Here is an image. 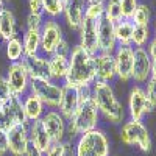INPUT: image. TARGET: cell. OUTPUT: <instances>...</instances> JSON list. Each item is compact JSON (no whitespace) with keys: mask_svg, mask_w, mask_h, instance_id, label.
<instances>
[{"mask_svg":"<svg viewBox=\"0 0 156 156\" xmlns=\"http://www.w3.org/2000/svg\"><path fill=\"white\" fill-rule=\"evenodd\" d=\"M92 100L100 111V115L112 125H122L126 120V109L117 98L111 83L94 81L92 83Z\"/></svg>","mask_w":156,"mask_h":156,"instance_id":"obj_1","label":"cell"},{"mask_svg":"<svg viewBox=\"0 0 156 156\" xmlns=\"http://www.w3.org/2000/svg\"><path fill=\"white\" fill-rule=\"evenodd\" d=\"M95 81V66H94V55L80 47L73 45L69 55V70L64 80V86L70 87H81L89 86Z\"/></svg>","mask_w":156,"mask_h":156,"instance_id":"obj_2","label":"cell"},{"mask_svg":"<svg viewBox=\"0 0 156 156\" xmlns=\"http://www.w3.org/2000/svg\"><path fill=\"white\" fill-rule=\"evenodd\" d=\"M100 120H101L100 111L92 98L80 103L76 112L72 115V119L67 120V139L75 140L80 134L98 128Z\"/></svg>","mask_w":156,"mask_h":156,"instance_id":"obj_3","label":"cell"},{"mask_svg":"<svg viewBox=\"0 0 156 156\" xmlns=\"http://www.w3.org/2000/svg\"><path fill=\"white\" fill-rule=\"evenodd\" d=\"M75 156H111V142L100 126L75 139Z\"/></svg>","mask_w":156,"mask_h":156,"instance_id":"obj_4","label":"cell"},{"mask_svg":"<svg viewBox=\"0 0 156 156\" xmlns=\"http://www.w3.org/2000/svg\"><path fill=\"white\" fill-rule=\"evenodd\" d=\"M120 140L125 145L137 147L140 151L150 153L151 151V136L144 122L137 120H125L120 128Z\"/></svg>","mask_w":156,"mask_h":156,"instance_id":"obj_5","label":"cell"},{"mask_svg":"<svg viewBox=\"0 0 156 156\" xmlns=\"http://www.w3.org/2000/svg\"><path fill=\"white\" fill-rule=\"evenodd\" d=\"M30 92L41 98L47 109H58L62 95V83L53 80H31Z\"/></svg>","mask_w":156,"mask_h":156,"instance_id":"obj_6","label":"cell"},{"mask_svg":"<svg viewBox=\"0 0 156 156\" xmlns=\"http://www.w3.org/2000/svg\"><path fill=\"white\" fill-rule=\"evenodd\" d=\"M153 111H154V108L150 105L148 100H147L144 86L134 84L131 87V90H129V94H128V108H126L128 119L142 122L144 117L151 114Z\"/></svg>","mask_w":156,"mask_h":156,"instance_id":"obj_7","label":"cell"},{"mask_svg":"<svg viewBox=\"0 0 156 156\" xmlns=\"http://www.w3.org/2000/svg\"><path fill=\"white\" fill-rule=\"evenodd\" d=\"M5 78H6V83H8L9 89H11L12 95L23 97L30 90L31 78L28 75V70H27V67H25L23 61L9 62Z\"/></svg>","mask_w":156,"mask_h":156,"instance_id":"obj_8","label":"cell"},{"mask_svg":"<svg viewBox=\"0 0 156 156\" xmlns=\"http://www.w3.org/2000/svg\"><path fill=\"white\" fill-rule=\"evenodd\" d=\"M64 39V31L58 19H45L41 28V53L45 56L53 55L56 45Z\"/></svg>","mask_w":156,"mask_h":156,"instance_id":"obj_9","label":"cell"},{"mask_svg":"<svg viewBox=\"0 0 156 156\" xmlns=\"http://www.w3.org/2000/svg\"><path fill=\"white\" fill-rule=\"evenodd\" d=\"M8 139V153L12 156H25L30 148V136L28 125H12L6 129Z\"/></svg>","mask_w":156,"mask_h":156,"instance_id":"obj_10","label":"cell"},{"mask_svg":"<svg viewBox=\"0 0 156 156\" xmlns=\"http://www.w3.org/2000/svg\"><path fill=\"white\" fill-rule=\"evenodd\" d=\"M115 61V75L117 80L123 83L131 81L133 76V62H134V48L131 45H117L114 51Z\"/></svg>","mask_w":156,"mask_h":156,"instance_id":"obj_11","label":"cell"},{"mask_svg":"<svg viewBox=\"0 0 156 156\" xmlns=\"http://www.w3.org/2000/svg\"><path fill=\"white\" fill-rule=\"evenodd\" d=\"M41 120L51 142H62L67 137V120L58 109H47Z\"/></svg>","mask_w":156,"mask_h":156,"instance_id":"obj_12","label":"cell"},{"mask_svg":"<svg viewBox=\"0 0 156 156\" xmlns=\"http://www.w3.org/2000/svg\"><path fill=\"white\" fill-rule=\"evenodd\" d=\"M98 22L84 17L78 28V45L90 55L98 53Z\"/></svg>","mask_w":156,"mask_h":156,"instance_id":"obj_13","label":"cell"},{"mask_svg":"<svg viewBox=\"0 0 156 156\" xmlns=\"http://www.w3.org/2000/svg\"><path fill=\"white\" fill-rule=\"evenodd\" d=\"M134 48V47H133ZM150 69H151V58L145 47L134 48V62H133V76L131 81L142 86L145 84L150 78Z\"/></svg>","mask_w":156,"mask_h":156,"instance_id":"obj_14","label":"cell"},{"mask_svg":"<svg viewBox=\"0 0 156 156\" xmlns=\"http://www.w3.org/2000/svg\"><path fill=\"white\" fill-rule=\"evenodd\" d=\"M94 66H95V80L97 81H105L112 83L117 75H115V61L112 53H105L98 51L94 55Z\"/></svg>","mask_w":156,"mask_h":156,"instance_id":"obj_15","label":"cell"},{"mask_svg":"<svg viewBox=\"0 0 156 156\" xmlns=\"http://www.w3.org/2000/svg\"><path fill=\"white\" fill-rule=\"evenodd\" d=\"M86 6H87L86 0H64L62 17L70 30L78 31V28H80V25L84 19Z\"/></svg>","mask_w":156,"mask_h":156,"instance_id":"obj_16","label":"cell"},{"mask_svg":"<svg viewBox=\"0 0 156 156\" xmlns=\"http://www.w3.org/2000/svg\"><path fill=\"white\" fill-rule=\"evenodd\" d=\"M115 48H117V39H115L114 22L103 17L98 22V51L114 53Z\"/></svg>","mask_w":156,"mask_h":156,"instance_id":"obj_17","label":"cell"},{"mask_svg":"<svg viewBox=\"0 0 156 156\" xmlns=\"http://www.w3.org/2000/svg\"><path fill=\"white\" fill-rule=\"evenodd\" d=\"M22 61L25 64V67H27L31 80H51L48 56H45L42 53H37L34 56L23 58Z\"/></svg>","mask_w":156,"mask_h":156,"instance_id":"obj_18","label":"cell"},{"mask_svg":"<svg viewBox=\"0 0 156 156\" xmlns=\"http://www.w3.org/2000/svg\"><path fill=\"white\" fill-rule=\"evenodd\" d=\"M28 136H30V145L39 150L41 153H45L51 145V139L47 134L41 119L28 123Z\"/></svg>","mask_w":156,"mask_h":156,"instance_id":"obj_19","label":"cell"},{"mask_svg":"<svg viewBox=\"0 0 156 156\" xmlns=\"http://www.w3.org/2000/svg\"><path fill=\"white\" fill-rule=\"evenodd\" d=\"M22 106H23V112H25V117H27L28 123L42 119V115L47 111V106L42 103V100L36 97L34 94H31L30 90L22 97Z\"/></svg>","mask_w":156,"mask_h":156,"instance_id":"obj_20","label":"cell"},{"mask_svg":"<svg viewBox=\"0 0 156 156\" xmlns=\"http://www.w3.org/2000/svg\"><path fill=\"white\" fill-rule=\"evenodd\" d=\"M78 106H80V100H78L76 89L62 84V95H61L58 111L64 115V119L69 120V119H72V115L76 112Z\"/></svg>","mask_w":156,"mask_h":156,"instance_id":"obj_21","label":"cell"},{"mask_svg":"<svg viewBox=\"0 0 156 156\" xmlns=\"http://www.w3.org/2000/svg\"><path fill=\"white\" fill-rule=\"evenodd\" d=\"M3 109H5V115H6V119H8L11 126L17 125V123L28 125V120H27V117H25L23 106H22V97L11 95V98L3 103Z\"/></svg>","mask_w":156,"mask_h":156,"instance_id":"obj_22","label":"cell"},{"mask_svg":"<svg viewBox=\"0 0 156 156\" xmlns=\"http://www.w3.org/2000/svg\"><path fill=\"white\" fill-rule=\"evenodd\" d=\"M19 36L17 34V20L16 16L9 8H3L0 12V41H9V39Z\"/></svg>","mask_w":156,"mask_h":156,"instance_id":"obj_23","label":"cell"},{"mask_svg":"<svg viewBox=\"0 0 156 156\" xmlns=\"http://www.w3.org/2000/svg\"><path fill=\"white\" fill-rule=\"evenodd\" d=\"M48 64H50L51 80L58 81V83H64L67 70H69V58L58 56V55H50L48 56Z\"/></svg>","mask_w":156,"mask_h":156,"instance_id":"obj_24","label":"cell"},{"mask_svg":"<svg viewBox=\"0 0 156 156\" xmlns=\"http://www.w3.org/2000/svg\"><path fill=\"white\" fill-rule=\"evenodd\" d=\"M23 55L25 58L41 53V31L39 30H25L22 34Z\"/></svg>","mask_w":156,"mask_h":156,"instance_id":"obj_25","label":"cell"},{"mask_svg":"<svg viewBox=\"0 0 156 156\" xmlns=\"http://www.w3.org/2000/svg\"><path fill=\"white\" fill-rule=\"evenodd\" d=\"M117 45H131V37L134 31V23L131 19H120L114 23Z\"/></svg>","mask_w":156,"mask_h":156,"instance_id":"obj_26","label":"cell"},{"mask_svg":"<svg viewBox=\"0 0 156 156\" xmlns=\"http://www.w3.org/2000/svg\"><path fill=\"white\" fill-rule=\"evenodd\" d=\"M3 48H5L6 59L9 62H17V61H22L25 58L22 37H19V36L9 39V41H6V42H3Z\"/></svg>","mask_w":156,"mask_h":156,"instance_id":"obj_27","label":"cell"},{"mask_svg":"<svg viewBox=\"0 0 156 156\" xmlns=\"http://www.w3.org/2000/svg\"><path fill=\"white\" fill-rule=\"evenodd\" d=\"M151 37H153L151 27H136L134 25V31H133V37H131V47H134V48L147 47V44L150 42Z\"/></svg>","mask_w":156,"mask_h":156,"instance_id":"obj_28","label":"cell"},{"mask_svg":"<svg viewBox=\"0 0 156 156\" xmlns=\"http://www.w3.org/2000/svg\"><path fill=\"white\" fill-rule=\"evenodd\" d=\"M131 20H133V23L136 25V27H150V23H151V9H150V6L147 3H139Z\"/></svg>","mask_w":156,"mask_h":156,"instance_id":"obj_29","label":"cell"},{"mask_svg":"<svg viewBox=\"0 0 156 156\" xmlns=\"http://www.w3.org/2000/svg\"><path fill=\"white\" fill-rule=\"evenodd\" d=\"M42 12L48 19H58L62 16L64 0H41Z\"/></svg>","mask_w":156,"mask_h":156,"instance_id":"obj_30","label":"cell"},{"mask_svg":"<svg viewBox=\"0 0 156 156\" xmlns=\"http://www.w3.org/2000/svg\"><path fill=\"white\" fill-rule=\"evenodd\" d=\"M105 17L109 19L114 23L122 19L120 0H106V3H105Z\"/></svg>","mask_w":156,"mask_h":156,"instance_id":"obj_31","label":"cell"},{"mask_svg":"<svg viewBox=\"0 0 156 156\" xmlns=\"http://www.w3.org/2000/svg\"><path fill=\"white\" fill-rule=\"evenodd\" d=\"M84 17L90 20H100L105 17V5H97V3H87L86 11H84Z\"/></svg>","mask_w":156,"mask_h":156,"instance_id":"obj_32","label":"cell"},{"mask_svg":"<svg viewBox=\"0 0 156 156\" xmlns=\"http://www.w3.org/2000/svg\"><path fill=\"white\" fill-rule=\"evenodd\" d=\"M44 20H45L44 14H33V12H28L27 19H25V30H39L41 31Z\"/></svg>","mask_w":156,"mask_h":156,"instance_id":"obj_33","label":"cell"},{"mask_svg":"<svg viewBox=\"0 0 156 156\" xmlns=\"http://www.w3.org/2000/svg\"><path fill=\"white\" fill-rule=\"evenodd\" d=\"M137 5H139V0H120L122 19H133Z\"/></svg>","mask_w":156,"mask_h":156,"instance_id":"obj_34","label":"cell"},{"mask_svg":"<svg viewBox=\"0 0 156 156\" xmlns=\"http://www.w3.org/2000/svg\"><path fill=\"white\" fill-rule=\"evenodd\" d=\"M144 90H145L148 103L153 108H156V80L154 78H148L145 86H144Z\"/></svg>","mask_w":156,"mask_h":156,"instance_id":"obj_35","label":"cell"},{"mask_svg":"<svg viewBox=\"0 0 156 156\" xmlns=\"http://www.w3.org/2000/svg\"><path fill=\"white\" fill-rule=\"evenodd\" d=\"M11 89L6 83V78L3 75H0V103H5L11 98Z\"/></svg>","mask_w":156,"mask_h":156,"instance_id":"obj_36","label":"cell"},{"mask_svg":"<svg viewBox=\"0 0 156 156\" xmlns=\"http://www.w3.org/2000/svg\"><path fill=\"white\" fill-rule=\"evenodd\" d=\"M70 51H72V47H70V44H69V41L66 37L62 39V41L56 45V48H55V51H53V55H58V56H66V58H69V55H70Z\"/></svg>","mask_w":156,"mask_h":156,"instance_id":"obj_37","label":"cell"},{"mask_svg":"<svg viewBox=\"0 0 156 156\" xmlns=\"http://www.w3.org/2000/svg\"><path fill=\"white\" fill-rule=\"evenodd\" d=\"M75 89H76V94H78V100H80V103L87 101V100L92 98V84L81 86V87H75Z\"/></svg>","mask_w":156,"mask_h":156,"instance_id":"obj_38","label":"cell"},{"mask_svg":"<svg viewBox=\"0 0 156 156\" xmlns=\"http://www.w3.org/2000/svg\"><path fill=\"white\" fill-rule=\"evenodd\" d=\"M61 145H62L64 156H75V140L66 137V139L61 142Z\"/></svg>","mask_w":156,"mask_h":156,"instance_id":"obj_39","label":"cell"},{"mask_svg":"<svg viewBox=\"0 0 156 156\" xmlns=\"http://www.w3.org/2000/svg\"><path fill=\"white\" fill-rule=\"evenodd\" d=\"M44 156H64L61 142H51V145H50L48 150L44 153Z\"/></svg>","mask_w":156,"mask_h":156,"instance_id":"obj_40","label":"cell"},{"mask_svg":"<svg viewBox=\"0 0 156 156\" xmlns=\"http://www.w3.org/2000/svg\"><path fill=\"white\" fill-rule=\"evenodd\" d=\"M27 3H28V12H33V14H44L41 0H27Z\"/></svg>","mask_w":156,"mask_h":156,"instance_id":"obj_41","label":"cell"},{"mask_svg":"<svg viewBox=\"0 0 156 156\" xmlns=\"http://www.w3.org/2000/svg\"><path fill=\"white\" fill-rule=\"evenodd\" d=\"M8 154V139H6V131L0 129V156Z\"/></svg>","mask_w":156,"mask_h":156,"instance_id":"obj_42","label":"cell"},{"mask_svg":"<svg viewBox=\"0 0 156 156\" xmlns=\"http://www.w3.org/2000/svg\"><path fill=\"white\" fill-rule=\"evenodd\" d=\"M9 122L6 119V115H5V109H3V103H0V129H6L9 128Z\"/></svg>","mask_w":156,"mask_h":156,"instance_id":"obj_43","label":"cell"},{"mask_svg":"<svg viewBox=\"0 0 156 156\" xmlns=\"http://www.w3.org/2000/svg\"><path fill=\"white\" fill-rule=\"evenodd\" d=\"M147 51H148V55H150V58L151 59H156V36H153L151 39H150V42L147 44Z\"/></svg>","mask_w":156,"mask_h":156,"instance_id":"obj_44","label":"cell"},{"mask_svg":"<svg viewBox=\"0 0 156 156\" xmlns=\"http://www.w3.org/2000/svg\"><path fill=\"white\" fill-rule=\"evenodd\" d=\"M25 156H44V153H41L39 150H36L34 147L30 145V148H28V151H27V154H25Z\"/></svg>","mask_w":156,"mask_h":156,"instance_id":"obj_45","label":"cell"},{"mask_svg":"<svg viewBox=\"0 0 156 156\" xmlns=\"http://www.w3.org/2000/svg\"><path fill=\"white\" fill-rule=\"evenodd\" d=\"M150 78L156 80V59H151V69H150Z\"/></svg>","mask_w":156,"mask_h":156,"instance_id":"obj_46","label":"cell"},{"mask_svg":"<svg viewBox=\"0 0 156 156\" xmlns=\"http://www.w3.org/2000/svg\"><path fill=\"white\" fill-rule=\"evenodd\" d=\"M87 3H97V5H105L106 0H86Z\"/></svg>","mask_w":156,"mask_h":156,"instance_id":"obj_47","label":"cell"},{"mask_svg":"<svg viewBox=\"0 0 156 156\" xmlns=\"http://www.w3.org/2000/svg\"><path fill=\"white\" fill-rule=\"evenodd\" d=\"M153 36H156V17H154V22H153Z\"/></svg>","mask_w":156,"mask_h":156,"instance_id":"obj_48","label":"cell"},{"mask_svg":"<svg viewBox=\"0 0 156 156\" xmlns=\"http://www.w3.org/2000/svg\"><path fill=\"white\" fill-rule=\"evenodd\" d=\"M3 8H5V2H2V0H0V12H2Z\"/></svg>","mask_w":156,"mask_h":156,"instance_id":"obj_49","label":"cell"},{"mask_svg":"<svg viewBox=\"0 0 156 156\" xmlns=\"http://www.w3.org/2000/svg\"><path fill=\"white\" fill-rule=\"evenodd\" d=\"M2 2H6V0H2Z\"/></svg>","mask_w":156,"mask_h":156,"instance_id":"obj_50","label":"cell"}]
</instances>
